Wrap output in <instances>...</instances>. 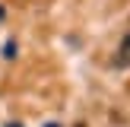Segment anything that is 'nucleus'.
I'll list each match as a JSON object with an SVG mask.
<instances>
[{
  "label": "nucleus",
  "mask_w": 130,
  "mask_h": 127,
  "mask_svg": "<svg viewBox=\"0 0 130 127\" xmlns=\"http://www.w3.org/2000/svg\"><path fill=\"white\" fill-rule=\"evenodd\" d=\"M0 19H3V6H0Z\"/></svg>",
  "instance_id": "1"
},
{
  "label": "nucleus",
  "mask_w": 130,
  "mask_h": 127,
  "mask_svg": "<svg viewBox=\"0 0 130 127\" xmlns=\"http://www.w3.org/2000/svg\"><path fill=\"white\" fill-rule=\"evenodd\" d=\"M51 127H54V124H51Z\"/></svg>",
  "instance_id": "2"
}]
</instances>
